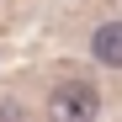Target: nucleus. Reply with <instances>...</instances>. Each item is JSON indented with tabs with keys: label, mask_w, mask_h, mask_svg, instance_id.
Wrapping results in <instances>:
<instances>
[{
	"label": "nucleus",
	"mask_w": 122,
	"mask_h": 122,
	"mask_svg": "<svg viewBox=\"0 0 122 122\" xmlns=\"http://www.w3.org/2000/svg\"><path fill=\"white\" fill-rule=\"evenodd\" d=\"M96 112H101V96L85 80H64V85H53V96H48V117L53 122H96Z\"/></svg>",
	"instance_id": "obj_1"
},
{
	"label": "nucleus",
	"mask_w": 122,
	"mask_h": 122,
	"mask_svg": "<svg viewBox=\"0 0 122 122\" xmlns=\"http://www.w3.org/2000/svg\"><path fill=\"white\" fill-rule=\"evenodd\" d=\"M90 53H96L106 69H122V21L96 27V37H90Z\"/></svg>",
	"instance_id": "obj_2"
},
{
	"label": "nucleus",
	"mask_w": 122,
	"mask_h": 122,
	"mask_svg": "<svg viewBox=\"0 0 122 122\" xmlns=\"http://www.w3.org/2000/svg\"><path fill=\"white\" fill-rule=\"evenodd\" d=\"M0 122H27V112L16 106V101H0Z\"/></svg>",
	"instance_id": "obj_3"
}]
</instances>
